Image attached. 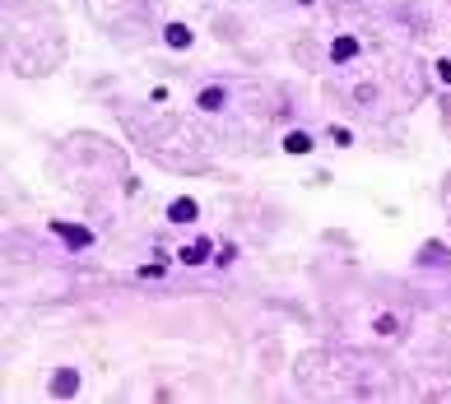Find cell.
<instances>
[{"instance_id":"9","label":"cell","mask_w":451,"mask_h":404,"mask_svg":"<svg viewBox=\"0 0 451 404\" xmlns=\"http://www.w3.org/2000/svg\"><path fill=\"white\" fill-rule=\"evenodd\" d=\"M233 256H237L233 242H228V247H219V251H214V265H219V269H228V265H233Z\"/></svg>"},{"instance_id":"8","label":"cell","mask_w":451,"mask_h":404,"mask_svg":"<svg viewBox=\"0 0 451 404\" xmlns=\"http://www.w3.org/2000/svg\"><path fill=\"white\" fill-rule=\"evenodd\" d=\"M358 52H363V47H358V38H335V42H331V60H335V65L353 60Z\"/></svg>"},{"instance_id":"5","label":"cell","mask_w":451,"mask_h":404,"mask_svg":"<svg viewBox=\"0 0 451 404\" xmlns=\"http://www.w3.org/2000/svg\"><path fill=\"white\" fill-rule=\"evenodd\" d=\"M196 107H200V112H223V107H228V89H223V84H210V89H200Z\"/></svg>"},{"instance_id":"7","label":"cell","mask_w":451,"mask_h":404,"mask_svg":"<svg viewBox=\"0 0 451 404\" xmlns=\"http://www.w3.org/2000/svg\"><path fill=\"white\" fill-rule=\"evenodd\" d=\"M284 154L307 158V154H312V135H307V131H289V135H284Z\"/></svg>"},{"instance_id":"10","label":"cell","mask_w":451,"mask_h":404,"mask_svg":"<svg viewBox=\"0 0 451 404\" xmlns=\"http://www.w3.org/2000/svg\"><path fill=\"white\" fill-rule=\"evenodd\" d=\"M331 139L340 144V149H349V144H353V131H344V126H331Z\"/></svg>"},{"instance_id":"3","label":"cell","mask_w":451,"mask_h":404,"mask_svg":"<svg viewBox=\"0 0 451 404\" xmlns=\"http://www.w3.org/2000/svg\"><path fill=\"white\" fill-rule=\"evenodd\" d=\"M191 42H196L191 23H168V28H163V47H168V52H191Z\"/></svg>"},{"instance_id":"1","label":"cell","mask_w":451,"mask_h":404,"mask_svg":"<svg viewBox=\"0 0 451 404\" xmlns=\"http://www.w3.org/2000/svg\"><path fill=\"white\" fill-rule=\"evenodd\" d=\"M200 218V205L191 200V195H177L173 205H168V223H182V228H191Z\"/></svg>"},{"instance_id":"6","label":"cell","mask_w":451,"mask_h":404,"mask_svg":"<svg viewBox=\"0 0 451 404\" xmlns=\"http://www.w3.org/2000/svg\"><path fill=\"white\" fill-rule=\"evenodd\" d=\"M52 232H56V237H65L75 251L94 247V232H89V228H70V223H60V218H56V223H52Z\"/></svg>"},{"instance_id":"2","label":"cell","mask_w":451,"mask_h":404,"mask_svg":"<svg viewBox=\"0 0 451 404\" xmlns=\"http://www.w3.org/2000/svg\"><path fill=\"white\" fill-rule=\"evenodd\" d=\"M56 400H70V395H79V372L75 367H56V377H52V385H47Z\"/></svg>"},{"instance_id":"11","label":"cell","mask_w":451,"mask_h":404,"mask_svg":"<svg viewBox=\"0 0 451 404\" xmlns=\"http://www.w3.org/2000/svg\"><path fill=\"white\" fill-rule=\"evenodd\" d=\"M432 70H437V84H451V60H447V56L437 60V65H432Z\"/></svg>"},{"instance_id":"4","label":"cell","mask_w":451,"mask_h":404,"mask_svg":"<svg viewBox=\"0 0 451 404\" xmlns=\"http://www.w3.org/2000/svg\"><path fill=\"white\" fill-rule=\"evenodd\" d=\"M210 251H214V242H210V237H196V242H186V247L177 251V260H182V265H205Z\"/></svg>"}]
</instances>
